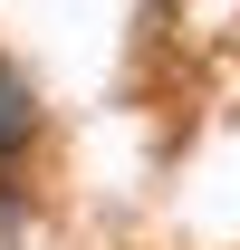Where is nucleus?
Listing matches in <instances>:
<instances>
[{"label": "nucleus", "mask_w": 240, "mask_h": 250, "mask_svg": "<svg viewBox=\"0 0 240 250\" xmlns=\"http://www.w3.org/2000/svg\"><path fill=\"white\" fill-rule=\"evenodd\" d=\"M29 135H39V96H29V77H20V67L0 58V164L20 154Z\"/></svg>", "instance_id": "nucleus-1"}]
</instances>
